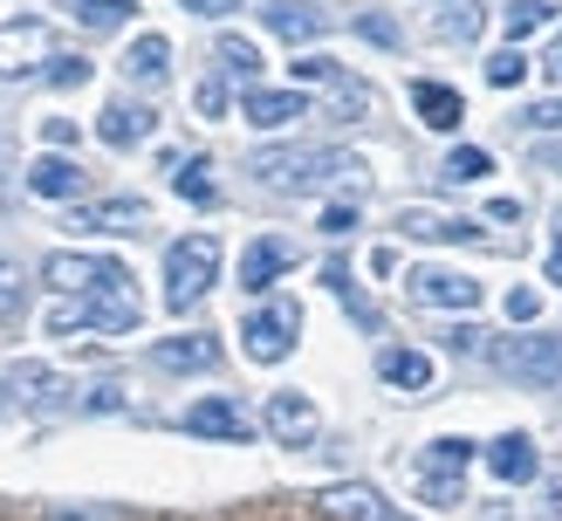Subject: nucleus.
<instances>
[{
	"label": "nucleus",
	"mask_w": 562,
	"mask_h": 521,
	"mask_svg": "<svg viewBox=\"0 0 562 521\" xmlns=\"http://www.w3.org/2000/svg\"><path fill=\"white\" fill-rule=\"evenodd\" d=\"M487 356L515 384H562V337H501Z\"/></svg>",
	"instance_id": "nucleus-4"
},
{
	"label": "nucleus",
	"mask_w": 562,
	"mask_h": 521,
	"mask_svg": "<svg viewBox=\"0 0 562 521\" xmlns=\"http://www.w3.org/2000/svg\"><path fill=\"white\" fill-rule=\"evenodd\" d=\"M192 103H200V117H220V110H227V76H206L200 90H192Z\"/></svg>",
	"instance_id": "nucleus-35"
},
{
	"label": "nucleus",
	"mask_w": 562,
	"mask_h": 521,
	"mask_svg": "<svg viewBox=\"0 0 562 521\" xmlns=\"http://www.w3.org/2000/svg\"><path fill=\"white\" fill-rule=\"evenodd\" d=\"M508 316H515V322H536V316H542V295H536V288H515V295H508Z\"/></svg>",
	"instance_id": "nucleus-38"
},
{
	"label": "nucleus",
	"mask_w": 562,
	"mask_h": 521,
	"mask_svg": "<svg viewBox=\"0 0 562 521\" xmlns=\"http://www.w3.org/2000/svg\"><path fill=\"white\" fill-rule=\"evenodd\" d=\"M439 35H446V42H473V35H481V14H473V8L439 14Z\"/></svg>",
	"instance_id": "nucleus-34"
},
{
	"label": "nucleus",
	"mask_w": 562,
	"mask_h": 521,
	"mask_svg": "<svg viewBox=\"0 0 562 521\" xmlns=\"http://www.w3.org/2000/svg\"><path fill=\"white\" fill-rule=\"evenodd\" d=\"M357 227V206H329L323 213V234H350Z\"/></svg>",
	"instance_id": "nucleus-40"
},
{
	"label": "nucleus",
	"mask_w": 562,
	"mask_h": 521,
	"mask_svg": "<svg viewBox=\"0 0 562 521\" xmlns=\"http://www.w3.org/2000/svg\"><path fill=\"white\" fill-rule=\"evenodd\" d=\"M268 432L281 439V446H308V439H316V405H308L302 392H274L268 398Z\"/></svg>",
	"instance_id": "nucleus-16"
},
{
	"label": "nucleus",
	"mask_w": 562,
	"mask_h": 521,
	"mask_svg": "<svg viewBox=\"0 0 562 521\" xmlns=\"http://www.w3.org/2000/svg\"><path fill=\"white\" fill-rule=\"evenodd\" d=\"M76 234H145L151 227V206L145 200H90L69 213Z\"/></svg>",
	"instance_id": "nucleus-11"
},
{
	"label": "nucleus",
	"mask_w": 562,
	"mask_h": 521,
	"mask_svg": "<svg viewBox=\"0 0 562 521\" xmlns=\"http://www.w3.org/2000/svg\"><path fill=\"white\" fill-rule=\"evenodd\" d=\"M186 432L240 446V439H255V419H247V405H234V398H200V405H186Z\"/></svg>",
	"instance_id": "nucleus-12"
},
{
	"label": "nucleus",
	"mask_w": 562,
	"mask_h": 521,
	"mask_svg": "<svg viewBox=\"0 0 562 521\" xmlns=\"http://www.w3.org/2000/svg\"><path fill=\"white\" fill-rule=\"evenodd\" d=\"M473 460V439H432L426 453H418V494H426L432 508H460V474Z\"/></svg>",
	"instance_id": "nucleus-5"
},
{
	"label": "nucleus",
	"mask_w": 562,
	"mask_h": 521,
	"mask_svg": "<svg viewBox=\"0 0 562 521\" xmlns=\"http://www.w3.org/2000/svg\"><path fill=\"white\" fill-rule=\"evenodd\" d=\"M542 508H549V514H562V474H549V487H542Z\"/></svg>",
	"instance_id": "nucleus-44"
},
{
	"label": "nucleus",
	"mask_w": 562,
	"mask_h": 521,
	"mask_svg": "<svg viewBox=\"0 0 562 521\" xmlns=\"http://www.w3.org/2000/svg\"><path fill=\"white\" fill-rule=\"evenodd\" d=\"M487 466L501 480H536L542 474V453H536V439L528 432H501L494 446H487Z\"/></svg>",
	"instance_id": "nucleus-20"
},
{
	"label": "nucleus",
	"mask_w": 562,
	"mask_h": 521,
	"mask_svg": "<svg viewBox=\"0 0 562 521\" xmlns=\"http://www.w3.org/2000/svg\"><path fill=\"white\" fill-rule=\"evenodd\" d=\"M323 508H329L336 521H412V514L391 508L378 487H357V480H350V487H329V494H323Z\"/></svg>",
	"instance_id": "nucleus-17"
},
{
	"label": "nucleus",
	"mask_w": 562,
	"mask_h": 521,
	"mask_svg": "<svg viewBox=\"0 0 562 521\" xmlns=\"http://www.w3.org/2000/svg\"><path fill=\"white\" fill-rule=\"evenodd\" d=\"M295 329H302V309L295 302H268L240 322V350L255 356V364H281V356L295 350Z\"/></svg>",
	"instance_id": "nucleus-6"
},
{
	"label": "nucleus",
	"mask_w": 562,
	"mask_h": 521,
	"mask_svg": "<svg viewBox=\"0 0 562 521\" xmlns=\"http://www.w3.org/2000/svg\"><path fill=\"white\" fill-rule=\"evenodd\" d=\"M549 21H555V8H549V0H515V8H508V42H528V35H542Z\"/></svg>",
	"instance_id": "nucleus-30"
},
{
	"label": "nucleus",
	"mask_w": 562,
	"mask_h": 521,
	"mask_svg": "<svg viewBox=\"0 0 562 521\" xmlns=\"http://www.w3.org/2000/svg\"><path fill=\"white\" fill-rule=\"evenodd\" d=\"M0 316H21V268L0 261Z\"/></svg>",
	"instance_id": "nucleus-36"
},
{
	"label": "nucleus",
	"mask_w": 562,
	"mask_h": 521,
	"mask_svg": "<svg viewBox=\"0 0 562 521\" xmlns=\"http://www.w3.org/2000/svg\"><path fill=\"white\" fill-rule=\"evenodd\" d=\"M48 82H55V90H76V82H90V63H82V55H55Z\"/></svg>",
	"instance_id": "nucleus-33"
},
{
	"label": "nucleus",
	"mask_w": 562,
	"mask_h": 521,
	"mask_svg": "<svg viewBox=\"0 0 562 521\" xmlns=\"http://www.w3.org/2000/svg\"><path fill=\"white\" fill-rule=\"evenodd\" d=\"M220 76H240L247 82V90H255V82H261V48L255 42H247V35H220Z\"/></svg>",
	"instance_id": "nucleus-26"
},
{
	"label": "nucleus",
	"mask_w": 562,
	"mask_h": 521,
	"mask_svg": "<svg viewBox=\"0 0 562 521\" xmlns=\"http://www.w3.org/2000/svg\"><path fill=\"white\" fill-rule=\"evenodd\" d=\"M55 63V27L48 21H8L0 27V76H27Z\"/></svg>",
	"instance_id": "nucleus-8"
},
{
	"label": "nucleus",
	"mask_w": 562,
	"mask_h": 521,
	"mask_svg": "<svg viewBox=\"0 0 562 521\" xmlns=\"http://www.w3.org/2000/svg\"><path fill=\"white\" fill-rule=\"evenodd\" d=\"M268 192H323V185H357L363 179V158L357 151H336V145H274L247 158Z\"/></svg>",
	"instance_id": "nucleus-1"
},
{
	"label": "nucleus",
	"mask_w": 562,
	"mask_h": 521,
	"mask_svg": "<svg viewBox=\"0 0 562 521\" xmlns=\"http://www.w3.org/2000/svg\"><path fill=\"white\" fill-rule=\"evenodd\" d=\"M357 27H363V35H371V42H384V48L398 42V21H391V14H363Z\"/></svg>",
	"instance_id": "nucleus-39"
},
{
	"label": "nucleus",
	"mask_w": 562,
	"mask_h": 521,
	"mask_svg": "<svg viewBox=\"0 0 562 521\" xmlns=\"http://www.w3.org/2000/svg\"><path fill=\"white\" fill-rule=\"evenodd\" d=\"M213 282H220V240L213 234H186L165 247V309L186 316Z\"/></svg>",
	"instance_id": "nucleus-3"
},
{
	"label": "nucleus",
	"mask_w": 562,
	"mask_h": 521,
	"mask_svg": "<svg viewBox=\"0 0 562 521\" xmlns=\"http://www.w3.org/2000/svg\"><path fill=\"white\" fill-rule=\"evenodd\" d=\"M289 69H295L302 90H329L344 117H363V110H371V90H363V82H357L344 63H329V55H302V63H289Z\"/></svg>",
	"instance_id": "nucleus-7"
},
{
	"label": "nucleus",
	"mask_w": 562,
	"mask_h": 521,
	"mask_svg": "<svg viewBox=\"0 0 562 521\" xmlns=\"http://www.w3.org/2000/svg\"><path fill=\"white\" fill-rule=\"evenodd\" d=\"M378 377L398 384V392H426V384H432V356L426 350H384L378 356Z\"/></svg>",
	"instance_id": "nucleus-23"
},
{
	"label": "nucleus",
	"mask_w": 562,
	"mask_h": 521,
	"mask_svg": "<svg viewBox=\"0 0 562 521\" xmlns=\"http://www.w3.org/2000/svg\"><path fill=\"white\" fill-rule=\"evenodd\" d=\"M494 172V158L481 151V145H460V151H446V165H439V179L446 185H481Z\"/></svg>",
	"instance_id": "nucleus-27"
},
{
	"label": "nucleus",
	"mask_w": 562,
	"mask_h": 521,
	"mask_svg": "<svg viewBox=\"0 0 562 521\" xmlns=\"http://www.w3.org/2000/svg\"><path fill=\"white\" fill-rule=\"evenodd\" d=\"M521 124H528V131H562V97H555V103H528Z\"/></svg>",
	"instance_id": "nucleus-37"
},
{
	"label": "nucleus",
	"mask_w": 562,
	"mask_h": 521,
	"mask_svg": "<svg viewBox=\"0 0 562 521\" xmlns=\"http://www.w3.org/2000/svg\"><path fill=\"white\" fill-rule=\"evenodd\" d=\"M172 185H179V200H192V206H213L206 158H172Z\"/></svg>",
	"instance_id": "nucleus-29"
},
{
	"label": "nucleus",
	"mask_w": 562,
	"mask_h": 521,
	"mask_svg": "<svg viewBox=\"0 0 562 521\" xmlns=\"http://www.w3.org/2000/svg\"><path fill=\"white\" fill-rule=\"evenodd\" d=\"M151 110L145 103H103V117H97V131H103V145H117V151H131V145H145V137H151Z\"/></svg>",
	"instance_id": "nucleus-18"
},
{
	"label": "nucleus",
	"mask_w": 562,
	"mask_h": 521,
	"mask_svg": "<svg viewBox=\"0 0 562 521\" xmlns=\"http://www.w3.org/2000/svg\"><path fill=\"white\" fill-rule=\"evenodd\" d=\"M137 316H145V302H137L131 288V268L117 274V282L103 288H82V295H63L48 309V337H76V329H103V337H131Z\"/></svg>",
	"instance_id": "nucleus-2"
},
{
	"label": "nucleus",
	"mask_w": 562,
	"mask_h": 521,
	"mask_svg": "<svg viewBox=\"0 0 562 521\" xmlns=\"http://www.w3.org/2000/svg\"><path fill=\"white\" fill-rule=\"evenodd\" d=\"M124 261H110V254H48L42 261V282L55 295H82V288H103V282H117Z\"/></svg>",
	"instance_id": "nucleus-10"
},
{
	"label": "nucleus",
	"mask_w": 562,
	"mask_h": 521,
	"mask_svg": "<svg viewBox=\"0 0 562 521\" xmlns=\"http://www.w3.org/2000/svg\"><path fill=\"white\" fill-rule=\"evenodd\" d=\"M42 137H48V145H76V124H69V117H48Z\"/></svg>",
	"instance_id": "nucleus-41"
},
{
	"label": "nucleus",
	"mask_w": 562,
	"mask_h": 521,
	"mask_svg": "<svg viewBox=\"0 0 562 521\" xmlns=\"http://www.w3.org/2000/svg\"><path fill=\"white\" fill-rule=\"evenodd\" d=\"M240 117L255 124V131H281V124L308 117V97L302 90H261V82H255V90L240 97Z\"/></svg>",
	"instance_id": "nucleus-14"
},
{
	"label": "nucleus",
	"mask_w": 562,
	"mask_h": 521,
	"mask_svg": "<svg viewBox=\"0 0 562 521\" xmlns=\"http://www.w3.org/2000/svg\"><path fill=\"white\" fill-rule=\"evenodd\" d=\"M542 76H549V82H562V42L549 48V63H542Z\"/></svg>",
	"instance_id": "nucleus-45"
},
{
	"label": "nucleus",
	"mask_w": 562,
	"mask_h": 521,
	"mask_svg": "<svg viewBox=\"0 0 562 521\" xmlns=\"http://www.w3.org/2000/svg\"><path fill=\"white\" fill-rule=\"evenodd\" d=\"M412 110H418V124H426V131H453L467 117L460 90H446V82H412Z\"/></svg>",
	"instance_id": "nucleus-22"
},
{
	"label": "nucleus",
	"mask_w": 562,
	"mask_h": 521,
	"mask_svg": "<svg viewBox=\"0 0 562 521\" xmlns=\"http://www.w3.org/2000/svg\"><path fill=\"white\" fill-rule=\"evenodd\" d=\"M82 185H90V172H82L76 158H35L27 165V192H35V200H82Z\"/></svg>",
	"instance_id": "nucleus-15"
},
{
	"label": "nucleus",
	"mask_w": 562,
	"mask_h": 521,
	"mask_svg": "<svg viewBox=\"0 0 562 521\" xmlns=\"http://www.w3.org/2000/svg\"><path fill=\"white\" fill-rule=\"evenodd\" d=\"M76 14H82V27H124L137 14V0H76Z\"/></svg>",
	"instance_id": "nucleus-31"
},
{
	"label": "nucleus",
	"mask_w": 562,
	"mask_h": 521,
	"mask_svg": "<svg viewBox=\"0 0 562 521\" xmlns=\"http://www.w3.org/2000/svg\"><path fill=\"white\" fill-rule=\"evenodd\" d=\"M281 268H295V240H281V234L247 240V254H240V288H247V295L274 288V274H281Z\"/></svg>",
	"instance_id": "nucleus-13"
},
{
	"label": "nucleus",
	"mask_w": 562,
	"mask_h": 521,
	"mask_svg": "<svg viewBox=\"0 0 562 521\" xmlns=\"http://www.w3.org/2000/svg\"><path fill=\"white\" fill-rule=\"evenodd\" d=\"M124 69L137 82H165V69H172V42H165V35H137L131 55H124Z\"/></svg>",
	"instance_id": "nucleus-25"
},
{
	"label": "nucleus",
	"mask_w": 562,
	"mask_h": 521,
	"mask_svg": "<svg viewBox=\"0 0 562 521\" xmlns=\"http://www.w3.org/2000/svg\"><path fill=\"white\" fill-rule=\"evenodd\" d=\"M179 8H192V14H234L240 0H179Z\"/></svg>",
	"instance_id": "nucleus-42"
},
{
	"label": "nucleus",
	"mask_w": 562,
	"mask_h": 521,
	"mask_svg": "<svg viewBox=\"0 0 562 521\" xmlns=\"http://www.w3.org/2000/svg\"><path fill=\"white\" fill-rule=\"evenodd\" d=\"M151 364L158 371H213L220 343L213 337H165V343H151Z\"/></svg>",
	"instance_id": "nucleus-21"
},
{
	"label": "nucleus",
	"mask_w": 562,
	"mask_h": 521,
	"mask_svg": "<svg viewBox=\"0 0 562 521\" xmlns=\"http://www.w3.org/2000/svg\"><path fill=\"white\" fill-rule=\"evenodd\" d=\"M398 227L412 240H473V219H453V213H426V206H405Z\"/></svg>",
	"instance_id": "nucleus-24"
},
{
	"label": "nucleus",
	"mask_w": 562,
	"mask_h": 521,
	"mask_svg": "<svg viewBox=\"0 0 562 521\" xmlns=\"http://www.w3.org/2000/svg\"><path fill=\"white\" fill-rule=\"evenodd\" d=\"M549 282H562V213H555V247H549Z\"/></svg>",
	"instance_id": "nucleus-43"
},
{
	"label": "nucleus",
	"mask_w": 562,
	"mask_h": 521,
	"mask_svg": "<svg viewBox=\"0 0 562 521\" xmlns=\"http://www.w3.org/2000/svg\"><path fill=\"white\" fill-rule=\"evenodd\" d=\"M0 392H14V398H27V405H42L48 392H63V384H55L48 364H14L8 377H0Z\"/></svg>",
	"instance_id": "nucleus-28"
},
{
	"label": "nucleus",
	"mask_w": 562,
	"mask_h": 521,
	"mask_svg": "<svg viewBox=\"0 0 562 521\" xmlns=\"http://www.w3.org/2000/svg\"><path fill=\"white\" fill-rule=\"evenodd\" d=\"M521 76H528V55H521V48H501L494 63H487V82H494V90H515Z\"/></svg>",
	"instance_id": "nucleus-32"
},
{
	"label": "nucleus",
	"mask_w": 562,
	"mask_h": 521,
	"mask_svg": "<svg viewBox=\"0 0 562 521\" xmlns=\"http://www.w3.org/2000/svg\"><path fill=\"white\" fill-rule=\"evenodd\" d=\"M261 21L274 27L281 42H295V48H302V42H316L323 27H329V14H323V8H302V0H268Z\"/></svg>",
	"instance_id": "nucleus-19"
},
{
	"label": "nucleus",
	"mask_w": 562,
	"mask_h": 521,
	"mask_svg": "<svg viewBox=\"0 0 562 521\" xmlns=\"http://www.w3.org/2000/svg\"><path fill=\"white\" fill-rule=\"evenodd\" d=\"M405 288H412V302H426V309H481V282L453 274V268H412Z\"/></svg>",
	"instance_id": "nucleus-9"
}]
</instances>
